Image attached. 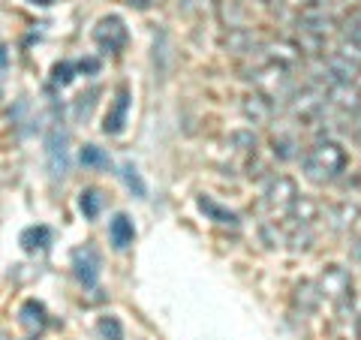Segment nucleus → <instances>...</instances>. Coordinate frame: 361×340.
I'll return each mask as SVG.
<instances>
[{
	"instance_id": "nucleus-1",
	"label": "nucleus",
	"mask_w": 361,
	"mask_h": 340,
	"mask_svg": "<svg viewBox=\"0 0 361 340\" xmlns=\"http://www.w3.org/2000/svg\"><path fill=\"white\" fill-rule=\"evenodd\" d=\"M346 166H349V154L343 145L334 139L313 142L301 160L304 175H307V181H313V184H331V181H337L346 172Z\"/></svg>"
},
{
	"instance_id": "nucleus-2",
	"label": "nucleus",
	"mask_w": 361,
	"mask_h": 340,
	"mask_svg": "<svg viewBox=\"0 0 361 340\" xmlns=\"http://www.w3.org/2000/svg\"><path fill=\"white\" fill-rule=\"evenodd\" d=\"M298 196H301L298 184L289 175H271L265 181V190H262V208L271 214L268 220L289 217V211H292V205H295Z\"/></svg>"
},
{
	"instance_id": "nucleus-3",
	"label": "nucleus",
	"mask_w": 361,
	"mask_h": 340,
	"mask_svg": "<svg viewBox=\"0 0 361 340\" xmlns=\"http://www.w3.org/2000/svg\"><path fill=\"white\" fill-rule=\"evenodd\" d=\"M250 82L259 94H265L271 99H286L292 94V70L283 63H274V61H265L253 66L250 73Z\"/></svg>"
},
{
	"instance_id": "nucleus-4",
	"label": "nucleus",
	"mask_w": 361,
	"mask_h": 340,
	"mask_svg": "<svg viewBox=\"0 0 361 340\" xmlns=\"http://www.w3.org/2000/svg\"><path fill=\"white\" fill-rule=\"evenodd\" d=\"M313 283H316V289H319V296L334 301L337 308L353 301V274H349L343 265H325Z\"/></svg>"
},
{
	"instance_id": "nucleus-5",
	"label": "nucleus",
	"mask_w": 361,
	"mask_h": 340,
	"mask_svg": "<svg viewBox=\"0 0 361 340\" xmlns=\"http://www.w3.org/2000/svg\"><path fill=\"white\" fill-rule=\"evenodd\" d=\"M325 106H329V103H325V87H316V85L292 90L289 99H286V111L295 121H301V123L316 121L325 111Z\"/></svg>"
},
{
	"instance_id": "nucleus-6",
	"label": "nucleus",
	"mask_w": 361,
	"mask_h": 340,
	"mask_svg": "<svg viewBox=\"0 0 361 340\" xmlns=\"http://www.w3.org/2000/svg\"><path fill=\"white\" fill-rule=\"evenodd\" d=\"M127 40H130V33H127V25H123L121 16H103V18L97 21V28H94V42H97L103 51L118 54L123 45H127Z\"/></svg>"
},
{
	"instance_id": "nucleus-7",
	"label": "nucleus",
	"mask_w": 361,
	"mask_h": 340,
	"mask_svg": "<svg viewBox=\"0 0 361 340\" xmlns=\"http://www.w3.org/2000/svg\"><path fill=\"white\" fill-rule=\"evenodd\" d=\"M66 145H70V139H66V133L61 127L49 130V135H45V160H49V172L54 178H63L66 169H70V151H66Z\"/></svg>"
},
{
	"instance_id": "nucleus-8",
	"label": "nucleus",
	"mask_w": 361,
	"mask_h": 340,
	"mask_svg": "<svg viewBox=\"0 0 361 340\" xmlns=\"http://www.w3.org/2000/svg\"><path fill=\"white\" fill-rule=\"evenodd\" d=\"M325 103L334 106L343 115H358L361 111V90L355 82H331L325 87Z\"/></svg>"
},
{
	"instance_id": "nucleus-9",
	"label": "nucleus",
	"mask_w": 361,
	"mask_h": 340,
	"mask_svg": "<svg viewBox=\"0 0 361 340\" xmlns=\"http://www.w3.org/2000/svg\"><path fill=\"white\" fill-rule=\"evenodd\" d=\"M241 115L247 118V123H253V127H268V123H274L277 106H274V99L271 97L253 90V94H247L241 99Z\"/></svg>"
},
{
	"instance_id": "nucleus-10",
	"label": "nucleus",
	"mask_w": 361,
	"mask_h": 340,
	"mask_svg": "<svg viewBox=\"0 0 361 340\" xmlns=\"http://www.w3.org/2000/svg\"><path fill=\"white\" fill-rule=\"evenodd\" d=\"M73 271L85 289H97L99 283V253L90 244L75 247L73 250Z\"/></svg>"
},
{
	"instance_id": "nucleus-11",
	"label": "nucleus",
	"mask_w": 361,
	"mask_h": 340,
	"mask_svg": "<svg viewBox=\"0 0 361 340\" xmlns=\"http://www.w3.org/2000/svg\"><path fill=\"white\" fill-rule=\"evenodd\" d=\"M325 217H329V229L337 232V235H346L353 232L358 220H361V208L355 205V202H337V205H331L329 211H325Z\"/></svg>"
},
{
	"instance_id": "nucleus-12",
	"label": "nucleus",
	"mask_w": 361,
	"mask_h": 340,
	"mask_svg": "<svg viewBox=\"0 0 361 340\" xmlns=\"http://www.w3.org/2000/svg\"><path fill=\"white\" fill-rule=\"evenodd\" d=\"M259 51H265V61L283 63V66H289V70L301 61V49H298L295 40H268V42H262Z\"/></svg>"
},
{
	"instance_id": "nucleus-13",
	"label": "nucleus",
	"mask_w": 361,
	"mask_h": 340,
	"mask_svg": "<svg viewBox=\"0 0 361 340\" xmlns=\"http://www.w3.org/2000/svg\"><path fill=\"white\" fill-rule=\"evenodd\" d=\"M127 111H130V90H127V87H118L115 103H111L109 111H106L103 133H106V135H118V133L123 130V123H127Z\"/></svg>"
},
{
	"instance_id": "nucleus-14",
	"label": "nucleus",
	"mask_w": 361,
	"mask_h": 340,
	"mask_svg": "<svg viewBox=\"0 0 361 340\" xmlns=\"http://www.w3.org/2000/svg\"><path fill=\"white\" fill-rule=\"evenodd\" d=\"M319 211H322L319 202H316L313 196H304V193H301V196L295 199V205H292V211H289L286 220H292V223L298 226V229H310V226L319 220Z\"/></svg>"
},
{
	"instance_id": "nucleus-15",
	"label": "nucleus",
	"mask_w": 361,
	"mask_h": 340,
	"mask_svg": "<svg viewBox=\"0 0 361 340\" xmlns=\"http://www.w3.org/2000/svg\"><path fill=\"white\" fill-rule=\"evenodd\" d=\"M109 238H111V244H115V250H127V247L133 244V238H135V226L133 220L127 217V214H115L109 223Z\"/></svg>"
},
{
	"instance_id": "nucleus-16",
	"label": "nucleus",
	"mask_w": 361,
	"mask_h": 340,
	"mask_svg": "<svg viewBox=\"0 0 361 340\" xmlns=\"http://www.w3.org/2000/svg\"><path fill=\"white\" fill-rule=\"evenodd\" d=\"M199 211H202V214H208V217L217 223V226H229V229H238V226H241L238 214L229 211V208H223L220 202H214L211 196H199Z\"/></svg>"
},
{
	"instance_id": "nucleus-17",
	"label": "nucleus",
	"mask_w": 361,
	"mask_h": 340,
	"mask_svg": "<svg viewBox=\"0 0 361 340\" xmlns=\"http://www.w3.org/2000/svg\"><path fill=\"white\" fill-rule=\"evenodd\" d=\"M319 289H316V283L313 280H301L298 286H295V308H301L304 313H313L316 308H319Z\"/></svg>"
},
{
	"instance_id": "nucleus-18",
	"label": "nucleus",
	"mask_w": 361,
	"mask_h": 340,
	"mask_svg": "<svg viewBox=\"0 0 361 340\" xmlns=\"http://www.w3.org/2000/svg\"><path fill=\"white\" fill-rule=\"evenodd\" d=\"M21 325L27 328V334L30 337H37L42 328H45V310H42V304H37V301H27L25 308H21Z\"/></svg>"
},
{
	"instance_id": "nucleus-19",
	"label": "nucleus",
	"mask_w": 361,
	"mask_h": 340,
	"mask_svg": "<svg viewBox=\"0 0 361 340\" xmlns=\"http://www.w3.org/2000/svg\"><path fill=\"white\" fill-rule=\"evenodd\" d=\"M51 244V229L49 226H30V229L21 232V247L25 250H45V247Z\"/></svg>"
},
{
	"instance_id": "nucleus-20",
	"label": "nucleus",
	"mask_w": 361,
	"mask_h": 340,
	"mask_svg": "<svg viewBox=\"0 0 361 340\" xmlns=\"http://www.w3.org/2000/svg\"><path fill=\"white\" fill-rule=\"evenodd\" d=\"M256 45H262L256 37H253V30H229V37H226V49L235 51V54H250Z\"/></svg>"
},
{
	"instance_id": "nucleus-21",
	"label": "nucleus",
	"mask_w": 361,
	"mask_h": 340,
	"mask_svg": "<svg viewBox=\"0 0 361 340\" xmlns=\"http://www.w3.org/2000/svg\"><path fill=\"white\" fill-rule=\"evenodd\" d=\"M271 151H274L277 160H292V157H298L295 133H277L274 139H271Z\"/></svg>"
},
{
	"instance_id": "nucleus-22",
	"label": "nucleus",
	"mask_w": 361,
	"mask_h": 340,
	"mask_svg": "<svg viewBox=\"0 0 361 340\" xmlns=\"http://www.w3.org/2000/svg\"><path fill=\"white\" fill-rule=\"evenodd\" d=\"M283 220H262L259 223V235H262V241L274 250V247H283L286 244V232H283V226H280Z\"/></svg>"
},
{
	"instance_id": "nucleus-23",
	"label": "nucleus",
	"mask_w": 361,
	"mask_h": 340,
	"mask_svg": "<svg viewBox=\"0 0 361 340\" xmlns=\"http://www.w3.org/2000/svg\"><path fill=\"white\" fill-rule=\"evenodd\" d=\"M78 205H82V214H85L87 220H94L97 214H99V208H103V196H99V190L87 187V190H82V199H78Z\"/></svg>"
},
{
	"instance_id": "nucleus-24",
	"label": "nucleus",
	"mask_w": 361,
	"mask_h": 340,
	"mask_svg": "<svg viewBox=\"0 0 361 340\" xmlns=\"http://www.w3.org/2000/svg\"><path fill=\"white\" fill-rule=\"evenodd\" d=\"M121 175H123V181H127V187L135 193V196L145 199V193H148V187H145V181H142V175H139V169H135L133 163H123V166H121Z\"/></svg>"
},
{
	"instance_id": "nucleus-25",
	"label": "nucleus",
	"mask_w": 361,
	"mask_h": 340,
	"mask_svg": "<svg viewBox=\"0 0 361 340\" xmlns=\"http://www.w3.org/2000/svg\"><path fill=\"white\" fill-rule=\"evenodd\" d=\"M97 332L103 340H123V325L118 316H103V320L97 322Z\"/></svg>"
},
{
	"instance_id": "nucleus-26",
	"label": "nucleus",
	"mask_w": 361,
	"mask_h": 340,
	"mask_svg": "<svg viewBox=\"0 0 361 340\" xmlns=\"http://www.w3.org/2000/svg\"><path fill=\"white\" fill-rule=\"evenodd\" d=\"M78 157H82V163H85V166H97V169H109V163H111V160H109V154H103V151L97 148V145H85Z\"/></svg>"
},
{
	"instance_id": "nucleus-27",
	"label": "nucleus",
	"mask_w": 361,
	"mask_h": 340,
	"mask_svg": "<svg viewBox=\"0 0 361 340\" xmlns=\"http://www.w3.org/2000/svg\"><path fill=\"white\" fill-rule=\"evenodd\" d=\"M343 40L361 45V9H355V13L343 21Z\"/></svg>"
},
{
	"instance_id": "nucleus-28",
	"label": "nucleus",
	"mask_w": 361,
	"mask_h": 340,
	"mask_svg": "<svg viewBox=\"0 0 361 340\" xmlns=\"http://www.w3.org/2000/svg\"><path fill=\"white\" fill-rule=\"evenodd\" d=\"M349 256H353L355 262H361V232L353 238V241H349Z\"/></svg>"
},
{
	"instance_id": "nucleus-29",
	"label": "nucleus",
	"mask_w": 361,
	"mask_h": 340,
	"mask_svg": "<svg viewBox=\"0 0 361 340\" xmlns=\"http://www.w3.org/2000/svg\"><path fill=\"white\" fill-rule=\"evenodd\" d=\"M256 4H262V6H268V9H277V6H283L286 0H256Z\"/></svg>"
},
{
	"instance_id": "nucleus-30",
	"label": "nucleus",
	"mask_w": 361,
	"mask_h": 340,
	"mask_svg": "<svg viewBox=\"0 0 361 340\" xmlns=\"http://www.w3.org/2000/svg\"><path fill=\"white\" fill-rule=\"evenodd\" d=\"M298 6H325V0H298Z\"/></svg>"
},
{
	"instance_id": "nucleus-31",
	"label": "nucleus",
	"mask_w": 361,
	"mask_h": 340,
	"mask_svg": "<svg viewBox=\"0 0 361 340\" xmlns=\"http://www.w3.org/2000/svg\"><path fill=\"white\" fill-rule=\"evenodd\" d=\"M133 4H135V6H139V9H145V6H151V4H154V0H133Z\"/></svg>"
},
{
	"instance_id": "nucleus-32",
	"label": "nucleus",
	"mask_w": 361,
	"mask_h": 340,
	"mask_svg": "<svg viewBox=\"0 0 361 340\" xmlns=\"http://www.w3.org/2000/svg\"><path fill=\"white\" fill-rule=\"evenodd\" d=\"M353 135H355V145H358V148H361V123H358V127H355V133H353Z\"/></svg>"
},
{
	"instance_id": "nucleus-33",
	"label": "nucleus",
	"mask_w": 361,
	"mask_h": 340,
	"mask_svg": "<svg viewBox=\"0 0 361 340\" xmlns=\"http://www.w3.org/2000/svg\"><path fill=\"white\" fill-rule=\"evenodd\" d=\"M30 4H37V6H51L54 0H30Z\"/></svg>"
}]
</instances>
